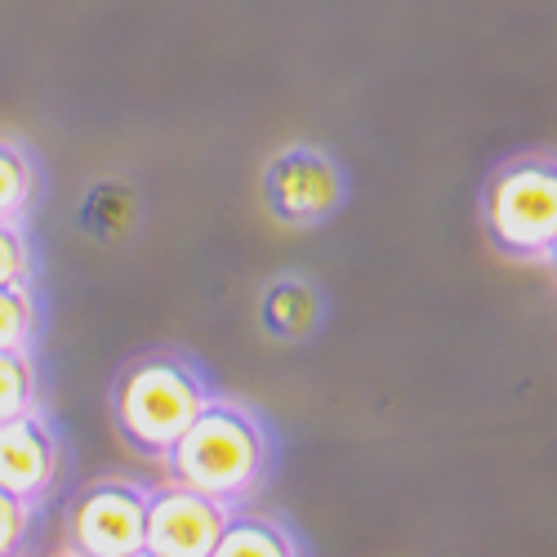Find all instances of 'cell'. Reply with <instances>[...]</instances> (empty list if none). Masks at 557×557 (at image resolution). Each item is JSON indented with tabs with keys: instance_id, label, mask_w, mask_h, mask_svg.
<instances>
[{
	"instance_id": "obj_1",
	"label": "cell",
	"mask_w": 557,
	"mask_h": 557,
	"mask_svg": "<svg viewBox=\"0 0 557 557\" xmlns=\"http://www.w3.org/2000/svg\"><path fill=\"white\" fill-rule=\"evenodd\" d=\"M161 463L170 482L242 508L268 478V429L250 406L210 397Z\"/></svg>"
},
{
	"instance_id": "obj_2",
	"label": "cell",
	"mask_w": 557,
	"mask_h": 557,
	"mask_svg": "<svg viewBox=\"0 0 557 557\" xmlns=\"http://www.w3.org/2000/svg\"><path fill=\"white\" fill-rule=\"evenodd\" d=\"M210 397L214 393L206 388L201 370L193 361H183L174 352H148L116 375L108 410H112L116 437L134 455L161 459Z\"/></svg>"
},
{
	"instance_id": "obj_3",
	"label": "cell",
	"mask_w": 557,
	"mask_h": 557,
	"mask_svg": "<svg viewBox=\"0 0 557 557\" xmlns=\"http://www.w3.org/2000/svg\"><path fill=\"white\" fill-rule=\"evenodd\" d=\"M482 227L504 259L544 263L557 237V161L522 157L495 170L482 193Z\"/></svg>"
},
{
	"instance_id": "obj_4",
	"label": "cell",
	"mask_w": 557,
	"mask_h": 557,
	"mask_svg": "<svg viewBox=\"0 0 557 557\" xmlns=\"http://www.w3.org/2000/svg\"><path fill=\"white\" fill-rule=\"evenodd\" d=\"M148 518V486L125 478L89 482L67 513V548L81 557H125L144 548Z\"/></svg>"
},
{
	"instance_id": "obj_5",
	"label": "cell",
	"mask_w": 557,
	"mask_h": 557,
	"mask_svg": "<svg viewBox=\"0 0 557 557\" xmlns=\"http://www.w3.org/2000/svg\"><path fill=\"white\" fill-rule=\"evenodd\" d=\"M227 504L165 478L161 486H148L144 548H152L157 557H210L227 527Z\"/></svg>"
},
{
	"instance_id": "obj_6",
	"label": "cell",
	"mask_w": 557,
	"mask_h": 557,
	"mask_svg": "<svg viewBox=\"0 0 557 557\" xmlns=\"http://www.w3.org/2000/svg\"><path fill=\"white\" fill-rule=\"evenodd\" d=\"M344 197V178L335 170L331 157H321L312 148H290L282 152L268 174H263V201L268 210L290 223V227H308L321 223Z\"/></svg>"
},
{
	"instance_id": "obj_7",
	"label": "cell",
	"mask_w": 557,
	"mask_h": 557,
	"mask_svg": "<svg viewBox=\"0 0 557 557\" xmlns=\"http://www.w3.org/2000/svg\"><path fill=\"white\" fill-rule=\"evenodd\" d=\"M59 463H63V446L40 406L0 420V486L10 495H18L23 504L36 508L50 495Z\"/></svg>"
},
{
	"instance_id": "obj_8",
	"label": "cell",
	"mask_w": 557,
	"mask_h": 557,
	"mask_svg": "<svg viewBox=\"0 0 557 557\" xmlns=\"http://www.w3.org/2000/svg\"><path fill=\"white\" fill-rule=\"evenodd\" d=\"M210 557H299V544L276 518L232 508L227 527H223V535H219Z\"/></svg>"
},
{
	"instance_id": "obj_9",
	"label": "cell",
	"mask_w": 557,
	"mask_h": 557,
	"mask_svg": "<svg viewBox=\"0 0 557 557\" xmlns=\"http://www.w3.org/2000/svg\"><path fill=\"white\" fill-rule=\"evenodd\" d=\"M263 326L276 339H304L317 326V295L308 282H276L263 295Z\"/></svg>"
},
{
	"instance_id": "obj_10",
	"label": "cell",
	"mask_w": 557,
	"mask_h": 557,
	"mask_svg": "<svg viewBox=\"0 0 557 557\" xmlns=\"http://www.w3.org/2000/svg\"><path fill=\"white\" fill-rule=\"evenodd\" d=\"M36 197V170L27 152L10 138H0V223H18Z\"/></svg>"
},
{
	"instance_id": "obj_11",
	"label": "cell",
	"mask_w": 557,
	"mask_h": 557,
	"mask_svg": "<svg viewBox=\"0 0 557 557\" xmlns=\"http://www.w3.org/2000/svg\"><path fill=\"white\" fill-rule=\"evenodd\" d=\"M36 339V299L27 286H0V348L32 352Z\"/></svg>"
},
{
	"instance_id": "obj_12",
	"label": "cell",
	"mask_w": 557,
	"mask_h": 557,
	"mask_svg": "<svg viewBox=\"0 0 557 557\" xmlns=\"http://www.w3.org/2000/svg\"><path fill=\"white\" fill-rule=\"evenodd\" d=\"M36 406V361L32 352H5L0 348V420L23 414Z\"/></svg>"
},
{
	"instance_id": "obj_13",
	"label": "cell",
	"mask_w": 557,
	"mask_h": 557,
	"mask_svg": "<svg viewBox=\"0 0 557 557\" xmlns=\"http://www.w3.org/2000/svg\"><path fill=\"white\" fill-rule=\"evenodd\" d=\"M32 522H36V508L0 486V557H23L32 540Z\"/></svg>"
},
{
	"instance_id": "obj_14",
	"label": "cell",
	"mask_w": 557,
	"mask_h": 557,
	"mask_svg": "<svg viewBox=\"0 0 557 557\" xmlns=\"http://www.w3.org/2000/svg\"><path fill=\"white\" fill-rule=\"evenodd\" d=\"M32 255L18 223H0V286H27Z\"/></svg>"
},
{
	"instance_id": "obj_15",
	"label": "cell",
	"mask_w": 557,
	"mask_h": 557,
	"mask_svg": "<svg viewBox=\"0 0 557 557\" xmlns=\"http://www.w3.org/2000/svg\"><path fill=\"white\" fill-rule=\"evenodd\" d=\"M544 263L553 268V276H557V237H553V246H548V255H544Z\"/></svg>"
},
{
	"instance_id": "obj_16",
	"label": "cell",
	"mask_w": 557,
	"mask_h": 557,
	"mask_svg": "<svg viewBox=\"0 0 557 557\" xmlns=\"http://www.w3.org/2000/svg\"><path fill=\"white\" fill-rule=\"evenodd\" d=\"M125 557H157L152 548H134V553H125Z\"/></svg>"
},
{
	"instance_id": "obj_17",
	"label": "cell",
	"mask_w": 557,
	"mask_h": 557,
	"mask_svg": "<svg viewBox=\"0 0 557 557\" xmlns=\"http://www.w3.org/2000/svg\"><path fill=\"white\" fill-rule=\"evenodd\" d=\"M54 557H81V553H72V548H59V553H54Z\"/></svg>"
}]
</instances>
